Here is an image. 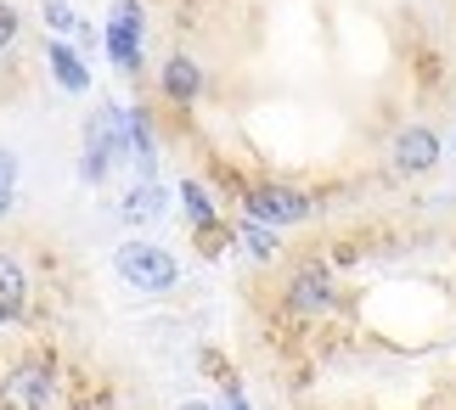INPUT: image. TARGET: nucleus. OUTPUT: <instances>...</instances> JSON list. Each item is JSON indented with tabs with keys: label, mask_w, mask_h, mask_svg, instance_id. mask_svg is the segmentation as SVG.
I'll return each mask as SVG.
<instances>
[{
	"label": "nucleus",
	"mask_w": 456,
	"mask_h": 410,
	"mask_svg": "<svg viewBox=\"0 0 456 410\" xmlns=\"http://www.w3.org/2000/svg\"><path fill=\"white\" fill-rule=\"evenodd\" d=\"M0 405L6 410H57L62 405V366L51 354H17L0 371Z\"/></svg>",
	"instance_id": "nucleus-1"
},
{
	"label": "nucleus",
	"mask_w": 456,
	"mask_h": 410,
	"mask_svg": "<svg viewBox=\"0 0 456 410\" xmlns=\"http://www.w3.org/2000/svg\"><path fill=\"white\" fill-rule=\"evenodd\" d=\"M113 270H118V281H125L130 293H142V298H169L175 287H181V259L169 253L164 242H125L113 253Z\"/></svg>",
	"instance_id": "nucleus-2"
},
{
	"label": "nucleus",
	"mask_w": 456,
	"mask_h": 410,
	"mask_svg": "<svg viewBox=\"0 0 456 410\" xmlns=\"http://www.w3.org/2000/svg\"><path fill=\"white\" fill-rule=\"evenodd\" d=\"M338 276H332V264L322 259H299L282 281V310L293 320H327L332 310H338Z\"/></svg>",
	"instance_id": "nucleus-3"
},
{
	"label": "nucleus",
	"mask_w": 456,
	"mask_h": 410,
	"mask_svg": "<svg viewBox=\"0 0 456 410\" xmlns=\"http://www.w3.org/2000/svg\"><path fill=\"white\" fill-rule=\"evenodd\" d=\"M242 213L259 220V225L288 230V225L315 220V197L293 181H254V186H242Z\"/></svg>",
	"instance_id": "nucleus-4"
},
{
	"label": "nucleus",
	"mask_w": 456,
	"mask_h": 410,
	"mask_svg": "<svg viewBox=\"0 0 456 410\" xmlns=\"http://www.w3.org/2000/svg\"><path fill=\"white\" fill-rule=\"evenodd\" d=\"M440 157H445V141H440V130H428V124H400L389 135V169L400 181H423V174L440 169Z\"/></svg>",
	"instance_id": "nucleus-5"
},
{
	"label": "nucleus",
	"mask_w": 456,
	"mask_h": 410,
	"mask_svg": "<svg viewBox=\"0 0 456 410\" xmlns=\"http://www.w3.org/2000/svg\"><path fill=\"white\" fill-rule=\"evenodd\" d=\"M203 62L191 57V51H169L164 68H158V96H164L175 113H186V107H198L203 101Z\"/></svg>",
	"instance_id": "nucleus-6"
},
{
	"label": "nucleus",
	"mask_w": 456,
	"mask_h": 410,
	"mask_svg": "<svg viewBox=\"0 0 456 410\" xmlns=\"http://www.w3.org/2000/svg\"><path fill=\"white\" fill-rule=\"evenodd\" d=\"M34 310V276L17 247H0V326H23Z\"/></svg>",
	"instance_id": "nucleus-7"
},
{
	"label": "nucleus",
	"mask_w": 456,
	"mask_h": 410,
	"mask_svg": "<svg viewBox=\"0 0 456 410\" xmlns=\"http://www.w3.org/2000/svg\"><path fill=\"white\" fill-rule=\"evenodd\" d=\"M45 62H51V79H57V91H68V96H91V68H85V57L62 40V34L45 45Z\"/></svg>",
	"instance_id": "nucleus-8"
},
{
	"label": "nucleus",
	"mask_w": 456,
	"mask_h": 410,
	"mask_svg": "<svg viewBox=\"0 0 456 410\" xmlns=\"http://www.w3.org/2000/svg\"><path fill=\"white\" fill-rule=\"evenodd\" d=\"M232 247H237V253H248L254 264H271L276 253H282V230H276V225H259V220L242 213V220L232 225Z\"/></svg>",
	"instance_id": "nucleus-9"
},
{
	"label": "nucleus",
	"mask_w": 456,
	"mask_h": 410,
	"mask_svg": "<svg viewBox=\"0 0 456 410\" xmlns=\"http://www.w3.org/2000/svg\"><path fill=\"white\" fill-rule=\"evenodd\" d=\"M175 197H181V213H186V225H191V230L220 225V203L208 197V186H203V181H181V186H175Z\"/></svg>",
	"instance_id": "nucleus-10"
},
{
	"label": "nucleus",
	"mask_w": 456,
	"mask_h": 410,
	"mask_svg": "<svg viewBox=\"0 0 456 410\" xmlns=\"http://www.w3.org/2000/svg\"><path fill=\"white\" fill-rule=\"evenodd\" d=\"M164 208H169V191L158 186V181H142V186H135L125 203H118V213H125L130 225H147V220H158Z\"/></svg>",
	"instance_id": "nucleus-11"
},
{
	"label": "nucleus",
	"mask_w": 456,
	"mask_h": 410,
	"mask_svg": "<svg viewBox=\"0 0 456 410\" xmlns=\"http://www.w3.org/2000/svg\"><path fill=\"white\" fill-rule=\"evenodd\" d=\"M102 45H108V57L125 68V74H142V34H125V28H102Z\"/></svg>",
	"instance_id": "nucleus-12"
},
{
	"label": "nucleus",
	"mask_w": 456,
	"mask_h": 410,
	"mask_svg": "<svg viewBox=\"0 0 456 410\" xmlns=\"http://www.w3.org/2000/svg\"><path fill=\"white\" fill-rule=\"evenodd\" d=\"M108 23L147 40V6H142V0H113V6H108Z\"/></svg>",
	"instance_id": "nucleus-13"
},
{
	"label": "nucleus",
	"mask_w": 456,
	"mask_h": 410,
	"mask_svg": "<svg viewBox=\"0 0 456 410\" xmlns=\"http://www.w3.org/2000/svg\"><path fill=\"white\" fill-rule=\"evenodd\" d=\"M40 17H45L51 34H79V12L68 0H40Z\"/></svg>",
	"instance_id": "nucleus-14"
},
{
	"label": "nucleus",
	"mask_w": 456,
	"mask_h": 410,
	"mask_svg": "<svg viewBox=\"0 0 456 410\" xmlns=\"http://www.w3.org/2000/svg\"><path fill=\"white\" fill-rule=\"evenodd\" d=\"M17 40H23V12H17L12 0H0V57H6Z\"/></svg>",
	"instance_id": "nucleus-15"
},
{
	"label": "nucleus",
	"mask_w": 456,
	"mask_h": 410,
	"mask_svg": "<svg viewBox=\"0 0 456 410\" xmlns=\"http://www.w3.org/2000/svg\"><path fill=\"white\" fill-rule=\"evenodd\" d=\"M215 410H254L248 399H242V388H237V377H225V382H220V399H215Z\"/></svg>",
	"instance_id": "nucleus-16"
},
{
	"label": "nucleus",
	"mask_w": 456,
	"mask_h": 410,
	"mask_svg": "<svg viewBox=\"0 0 456 410\" xmlns=\"http://www.w3.org/2000/svg\"><path fill=\"white\" fill-rule=\"evenodd\" d=\"M0 186L17 191V152H6V147H0Z\"/></svg>",
	"instance_id": "nucleus-17"
},
{
	"label": "nucleus",
	"mask_w": 456,
	"mask_h": 410,
	"mask_svg": "<svg viewBox=\"0 0 456 410\" xmlns=\"http://www.w3.org/2000/svg\"><path fill=\"white\" fill-rule=\"evenodd\" d=\"M12 197H17V191H6V186H0V220H12Z\"/></svg>",
	"instance_id": "nucleus-18"
},
{
	"label": "nucleus",
	"mask_w": 456,
	"mask_h": 410,
	"mask_svg": "<svg viewBox=\"0 0 456 410\" xmlns=\"http://www.w3.org/2000/svg\"><path fill=\"white\" fill-rule=\"evenodd\" d=\"M175 410H215L208 399H186V405H175Z\"/></svg>",
	"instance_id": "nucleus-19"
},
{
	"label": "nucleus",
	"mask_w": 456,
	"mask_h": 410,
	"mask_svg": "<svg viewBox=\"0 0 456 410\" xmlns=\"http://www.w3.org/2000/svg\"><path fill=\"white\" fill-rule=\"evenodd\" d=\"M451 152H456V118H451Z\"/></svg>",
	"instance_id": "nucleus-20"
}]
</instances>
